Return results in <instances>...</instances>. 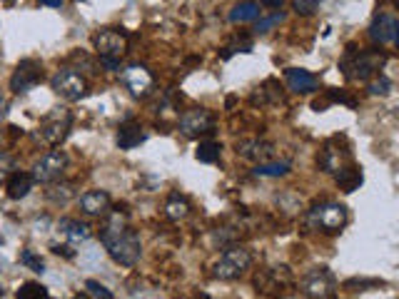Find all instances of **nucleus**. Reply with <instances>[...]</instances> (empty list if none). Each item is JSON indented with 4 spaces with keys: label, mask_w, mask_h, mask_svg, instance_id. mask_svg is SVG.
I'll use <instances>...</instances> for the list:
<instances>
[{
    "label": "nucleus",
    "mask_w": 399,
    "mask_h": 299,
    "mask_svg": "<svg viewBox=\"0 0 399 299\" xmlns=\"http://www.w3.org/2000/svg\"><path fill=\"white\" fill-rule=\"evenodd\" d=\"M100 242L108 250V255L123 267H133L142 255L140 235L133 227H128L120 214H113L105 222V227L100 230Z\"/></svg>",
    "instance_id": "obj_1"
},
{
    "label": "nucleus",
    "mask_w": 399,
    "mask_h": 299,
    "mask_svg": "<svg viewBox=\"0 0 399 299\" xmlns=\"http://www.w3.org/2000/svg\"><path fill=\"white\" fill-rule=\"evenodd\" d=\"M389 55L382 48H364L360 53H355V48H347V55L342 58L340 70L345 73L347 80H369L374 75H379V70L387 65Z\"/></svg>",
    "instance_id": "obj_2"
},
{
    "label": "nucleus",
    "mask_w": 399,
    "mask_h": 299,
    "mask_svg": "<svg viewBox=\"0 0 399 299\" xmlns=\"http://www.w3.org/2000/svg\"><path fill=\"white\" fill-rule=\"evenodd\" d=\"M347 219H350L347 207L342 202H332V200L314 205V207L307 212L309 230L327 232V235H332V232H340L342 227L347 224Z\"/></svg>",
    "instance_id": "obj_3"
},
{
    "label": "nucleus",
    "mask_w": 399,
    "mask_h": 299,
    "mask_svg": "<svg viewBox=\"0 0 399 299\" xmlns=\"http://www.w3.org/2000/svg\"><path fill=\"white\" fill-rule=\"evenodd\" d=\"M250 267H252V252L243 245H232L227 247L220 255V260L215 262V277L232 282V279L243 277L245 269Z\"/></svg>",
    "instance_id": "obj_4"
},
{
    "label": "nucleus",
    "mask_w": 399,
    "mask_h": 299,
    "mask_svg": "<svg viewBox=\"0 0 399 299\" xmlns=\"http://www.w3.org/2000/svg\"><path fill=\"white\" fill-rule=\"evenodd\" d=\"M300 289L309 299H335L337 294V279L327 267H312L302 274Z\"/></svg>",
    "instance_id": "obj_5"
},
{
    "label": "nucleus",
    "mask_w": 399,
    "mask_h": 299,
    "mask_svg": "<svg viewBox=\"0 0 399 299\" xmlns=\"http://www.w3.org/2000/svg\"><path fill=\"white\" fill-rule=\"evenodd\" d=\"M70 128H73V112L68 107H53L48 110L43 120H40V138L43 142L48 145H60L68 135H70Z\"/></svg>",
    "instance_id": "obj_6"
},
{
    "label": "nucleus",
    "mask_w": 399,
    "mask_h": 299,
    "mask_svg": "<svg viewBox=\"0 0 399 299\" xmlns=\"http://www.w3.org/2000/svg\"><path fill=\"white\" fill-rule=\"evenodd\" d=\"M50 87H53V92L58 97H63V100H68V102H75V100H80V97H85L87 80L78 73V70L60 68V70H55V75L50 78Z\"/></svg>",
    "instance_id": "obj_7"
},
{
    "label": "nucleus",
    "mask_w": 399,
    "mask_h": 299,
    "mask_svg": "<svg viewBox=\"0 0 399 299\" xmlns=\"http://www.w3.org/2000/svg\"><path fill=\"white\" fill-rule=\"evenodd\" d=\"M68 152L65 150H50L40 157L35 165H32V180L35 182H43V185H53L63 177V172L68 170Z\"/></svg>",
    "instance_id": "obj_8"
},
{
    "label": "nucleus",
    "mask_w": 399,
    "mask_h": 299,
    "mask_svg": "<svg viewBox=\"0 0 399 299\" xmlns=\"http://www.w3.org/2000/svg\"><path fill=\"white\" fill-rule=\"evenodd\" d=\"M342 138H345V135H335V138L327 140V142H324V147L319 150L317 165H319V170L327 172V175H335V172H340L342 167L352 165V150H350V145L340 147Z\"/></svg>",
    "instance_id": "obj_9"
},
{
    "label": "nucleus",
    "mask_w": 399,
    "mask_h": 299,
    "mask_svg": "<svg viewBox=\"0 0 399 299\" xmlns=\"http://www.w3.org/2000/svg\"><path fill=\"white\" fill-rule=\"evenodd\" d=\"M178 128L185 138L212 135L215 133V115H212V110H207V107H192V110H185L183 115H180Z\"/></svg>",
    "instance_id": "obj_10"
},
{
    "label": "nucleus",
    "mask_w": 399,
    "mask_h": 299,
    "mask_svg": "<svg viewBox=\"0 0 399 299\" xmlns=\"http://www.w3.org/2000/svg\"><path fill=\"white\" fill-rule=\"evenodd\" d=\"M120 80H123V85L130 90V95L137 97V100L147 97L152 92V87H155V78H152V73L140 63L128 65V68L120 73Z\"/></svg>",
    "instance_id": "obj_11"
},
{
    "label": "nucleus",
    "mask_w": 399,
    "mask_h": 299,
    "mask_svg": "<svg viewBox=\"0 0 399 299\" xmlns=\"http://www.w3.org/2000/svg\"><path fill=\"white\" fill-rule=\"evenodd\" d=\"M40 80H43V65H40V60L25 58V60H20V63H18L16 73H13L11 90L16 92V95H23V92L32 90V87L38 85Z\"/></svg>",
    "instance_id": "obj_12"
},
{
    "label": "nucleus",
    "mask_w": 399,
    "mask_h": 299,
    "mask_svg": "<svg viewBox=\"0 0 399 299\" xmlns=\"http://www.w3.org/2000/svg\"><path fill=\"white\" fill-rule=\"evenodd\" d=\"M92 45H95L97 55L100 58H113L120 60L125 53H128V35L123 30H100L95 37H92Z\"/></svg>",
    "instance_id": "obj_13"
},
{
    "label": "nucleus",
    "mask_w": 399,
    "mask_h": 299,
    "mask_svg": "<svg viewBox=\"0 0 399 299\" xmlns=\"http://www.w3.org/2000/svg\"><path fill=\"white\" fill-rule=\"evenodd\" d=\"M290 284V269L287 267H270V269H259L254 274V287L259 294H277L282 292V287Z\"/></svg>",
    "instance_id": "obj_14"
},
{
    "label": "nucleus",
    "mask_w": 399,
    "mask_h": 299,
    "mask_svg": "<svg viewBox=\"0 0 399 299\" xmlns=\"http://www.w3.org/2000/svg\"><path fill=\"white\" fill-rule=\"evenodd\" d=\"M369 37H372L374 43H382V45H394L399 40V23L392 13H379L377 18L372 20L369 25Z\"/></svg>",
    "instance_id": "obj_15"
},
{
    "label": "nucleus",
    "mask_w": 399,
    "mask_h": 299,
    "mask_svg": "<svg viewBox=\"0 0 399 299\" xmlns=\"http://www.w3.org/2000/svg\"><path fill=\"white\" fill-rule=\"evenodd\" d=\"M285 80H287V87H290L292 92H297V95H312V92L319 90L317 75H312L309 70H302V68H287Z\"/></svg>",
    "instance_id": "obj_16"
},
{
    "label": "nucleus",
    "mask_w": 399,
    "mask_h": 299,
    "mask_svg": "<svg viewBox=\"0 0 399 299\" xmlns=\"http://www.w3.org/2000/svg\"><path fill=\"white\" fill-rule=\"evenodd\" d=\"M238 155L245 157V160H252L257 165L267 162L272 155H275V145L267 142V140H259V138H252V140H240L238 142Z\"/></svg>",
    "instance_id": "obj_17"
},
{
    "label": "nucleus",
    "mask_w": 399,
    "mask_h": 299,
    "mask_svg": "<svg viewBox=\"0 0 399 299\" xmlns=\"http://www.w3.org/2000/svg\"><path fill=\"white\" fill-rule=\"evenodd\" d=\"M113 200L105 190H87L85 195H80V212H85L87 217H108Z\"/></svg>",
    "instance_id": "obj_18"
},
{
    "label": "nucleus",
    "mask_w": 399,
    "mask_h": 299,
    "mask_svg": "<svg viewBox=\"0 0 399 299\" xmlns=\"http://www.w3.org/2000/svg\"><path fill=\"white\" fill-rule=\"evenodd\" d=\"M58 230L63 232V237L73 245H80V242H87L92 235L90 224L80 222V219H73V217H63L58 222Z\"/></svg>",
    "instance_id": "obj_19"
},
{
    "label": "nucleus",
    "mask_w": 399,
    "mask_h": 299,
    "mask_svg": "<svg viewBox=\"0 0 399 299\" xmlns=\"http://www.w3.org/2000/svg\"><path fill=\"white\" fill-rule=\"evenodd\" d=\"M142 140H145V133H142L140 123H135V120H125V123L120 125V130H118V147L120 150L137 147Z\"/></svg>",
    "instance_id": "obj_20"
},
{
    "label": "nucleus",
    "mask_w": 399,
    "mask_h": 299,
    "mask_svg": "<svg viewBox=\"0 0 399 299\" xmlns=\"http://www.w3.org/2000/svg\"><path fill=\"white\" fill-rule=\"evenodd\" d=\"M32 185H35V180H32L30 172H13V177L6 182V190H8V197L11 200H23L27 197V193L32 190Z\"/></svg>",
    "instance_id": "obj_21"
},
{
    "label": "nucleus",
    "mask_w": 399,
    "mask_h": 299,
    "mask_svg": "<svg viewBox=\"0 0 399 299\" xmlns=\"http://www.w3.org/2000/svg\"><path fill=\"white\" fill-rule=\"evenodd\" d=\"M362 167H357V165H347V167H342L340 172H335V182H337V187H340L342 193H355L357 187L362 185Z\"/></svg>",
    "instance_id": "obj_22"
},
{
    "label": "nucleus",
    "mask_w": 399,
    "mask_h": 299,
    "mask_svg": "<svg viewBox=\"0 0 399 299\" xmlns=\"http://www.w3.org/2000/svg\"><path fill=\"white\" fill-rule=\"evenodd\" d=\"M190 214V202L185 195L180 193H173L168 200H165V217L168 219H175V222H180V219H185Z\"/></svg>",
    "instance_id": "obj_23"
},
{
    "label": "nucleus",
    "mask_w": 399,
    "mask_h": 299,
    "mask_svg": "<svg viewBox=\"0 0 399 299\" xmlns=\"http://www.w3.org/2000/svg\"><path fill=\"white\" fill-rule=\"evenodd\" d=\"M75 185L73 182H53V185L45 190V197L53 205H68L73 197H75Z\"/></svg>",
    "instance_id": "obj_24"
},
{
    "label": "nucleus",
    "mask_w": 399,
    "mask_h": 299,
    "mask_svg": "<svg viewBox=\"0 0 399 299\" xmlns=\"http://www.w3.org/2000/svg\"><path fill=\"white\" fill-rule=\"evenodd\" d=\"M259 11L262 6L259 3H238V6H232L230 11V20L232 23H250V20H257Z\"/></svg>",
    "instance_id": "obj_25"
},
{
    "label": "nucleus",
    "mask_w": 399,
    "mask_h": 299,
    "mask_svg": "<svg viewBox=\"0 0 399 299\" xmlns=\"http://www.w3.org/2000/svg\"><path fill=\"white\" fill-rule=\"evenodd\" d=\"M220 152H222V145L215 142V140H205V142H200L197 150H195V157L200 162H205V165H212V162L220 160Z\"/></svg>",
    "instance_id": "obj_26"
},
{
    "label": "nucleus",
    "mask_w": 399,
    "mask_h": 299,
    "mask_svg": "<svg viewBox=\"0 0 399 299\" xmlns=\"http://www.w3.org/2000/svg\"><path fill=\"white\" fill-rule=\"evenodd\" d=\"M16 299H53L40 282H23L16 292Z\"/></svg>",
    "instance_id": "obj_27"
},
{
    "label": "nucleus",
    "mask_w": 399,
    "mask_h": 299,
    "mask_svg": "<svg viewBox=\"0 0 399 299\" xmlns=\"http://www.w3.org/2000/svg\"><path fill=\"white\" fill-rule=\"evenodd\" d=\"M257 95L252 97V102H264V97H270V102H282L285 100V95H282V87L277 85V80H267L264 85L257 87Z\"/></svg>",
    "instance_id": "obj_28"
},
{
    "label": "nucleus",
    "mask_w": 399,
    "mask_h": 299,
    "mask_svg": "<svg viewBox=\"0 0 399 299\" xmlns=\"http://www.w3.org/2000/svg\"><path fill=\"white\" fill-rule=\"evenodd\" d=\"M290 172V162H262L254 165V175L259 177H285Z\"/></svg>",
    "instance_id": "obj_29"
},
{
    "label": "nucleus",
    "mask_w": 399,
    "mask_h": 299,
    "mask_svg": "<svg viewBox=\"0 0 399 299\" xmlns=\"http://www.w3.org/2000/svg\"><path fill=\"white\" fill-rule=\"evenodd\" d=\"M16 172V155L8 150H0V185H6Z\"/></svg>",
    "instance_id": "obj_30"
},
{
    "label": "nucleus",
    "mask_w": 399,
    "mask_h": 299,
    "mask_svg": "<svg viewBox=\"0 0 399 299\" xmlns=\"http://www.w3.org/2000/svg\"><path fill=\"white\" fill-rule=\"evenodd\" d=\"M285 20V13H272V16L267 18H259L257 23H254V35H264V32H270L275 25H280V23Z\"/></svg>",
    "instance_id": "obj_31"
},
{
    "label": "nucleus",
    "mask_w": 399,
    "mask_h": 299,
    "mask_svg": "<svg viewBox=\"0 0 399 299\" xmlns=\"http://www.w3.org/2000/svg\"><path fill=\"white\" fill-rule=\"evenodd\" d=\"M18 260H20V264H25L27 269H32V272H38V274L45 272V262L32 250H20V257H18Z\"/></svg>",
    "instance_id": "obj_32"
},
{
    "label": "nucleus",
    "mask_w": 399,
    "mask_h": 299,
    "mask_svg": "<svg viewBox=\"0 0 399 299\" xmlns=\"http://www.w3.org/2000/svg\"><path fill=\"white\" fill-rule=\"evenodd\" d=\"M367 90H369V95H382L384 97V95H389V90H392V80H389L384 73H379V75H374V80L367 85Z\"/></svg>",
    "instance_id": "obj_33"
},
{
    "label": "nucleus",
    "mask_w": 399,
    "mask_h": 299,
    "mask_svg": "<svg viewBox=\"0 0 399 299\" xmlns=\"http://www.w3.org/2000/svg\"><path fill=\"white\" fill-rule=\"evenodd\" d=\"M85 287H87V292H90L95 299H113V292H110V289L105 287V284L97 282V279H87Z\"/></svg>",
    "instance_id": "obj_34"
},
{
    "label": "nucleus",
    "mask_w": 399,
    "mask_h": 299,
    "mask_svg": "<svg viewBox=\"0 0 399 299\" xmlns=\"http://www.w3.org/2000/svg\"><path fill=\"white\" fill-rule=\"evenodd\" d=\"M292 8H295L297 16H312L314 11H319V3L317 0H295Z\"/></svg>",
    "instance_id": "obj_35"
},
{
    "label": "nucleus",
    "mask_w": 399,
    "mask_h": 299,
    "mask_svg": "<svg viewBox=\"0 0 399 299\" xmlns=\"http://www.w3.org/2000/svg\"><path fill=\"white\" fill-rule=\"evenodd\" d=\"M100 65H103L108 73H120V60H113V58H100Z\"/></svg>",
    "instance_id": "obj_36"
},
{
    "label": "nucleus",
    "mask_w": 399,
    "mask_h": 299,
    "mask_svg": "<svg viewBox=\"0 0 399 299\" xmlns=\"http://www.w3.org/2000/svg\"><path fill=\"white\" fill-rule=\"evenodd\" d=\"M50 250H53L55 255H63V257H68V260H73V257H75V252H73L68 245H53V247H50Z\"/></svg>",
    "instance_id": "obj_37"
},
{
    "label": "nucleus",
    "mask_w": 399,
    "mask_h": 299,
    "mask_svg": "<svg viewBox=\"0 0 399 299\" xmlns=\"http://www.w3.org/2000/svg\"><path fill=\"white\" fill-rule=\"evenodd\" d=\"M8 105H11V102H8V97L3 95V92H0V120H3V118L8 115Z\"/></svg>",
    "instance_id": "obj_38"
},
{
    "label": "nucleus",
    "mask_w": 399,
    "mask_h": 299,
    "mask_svg": "<svg viewBox=\"0 0 399 299\" xmlns=\"http://www.w3.org/2000/svg\"><path fill=\"white\" fill-rule=\"evenodd\" d=\"M43 6H48V8H63V0H43Z\"/></svg>",
    "instance_id": "obj_39"
},
{
    "label": "nucleus",
    "mask_w": 399,
    "mask_h": 299,
    "mask_svg": "<svg viewBox=\"0 0 399 299\" xmlns=\"http://www.w3.org/2000/svg\"><path fill=\"white\" fill-rule=\"evenodd\" d=\"M262 6H267V8H282V0H267V3H262Z\"/></svg>",
    "instance_id": "obj_40"
},
{
    "label": "nucleus",
    "mask_w": 399,
    "mask_h": 299,
    "mask_svg": "<svg viewBox=\"0 0 399 299\" xmlns=\"http://www.w3.org/2000/svg\"><path fill=\"white\" fill-rule=\"evenodd\" d=\"M235 102H238V97H235V95H230V97H227V100H225L227 110H230V107H232V105H235Z\"/></svg>",
    "instance_id": "obj_41"
},
{
    "label": "nucleus",
    "mask_w": 399,
    "mask_h": 299,
    "mask_svg": "<svg viewBox=\"0 0 399 299\" xmlns=\"http://www.w3.org/2000/svg\"><path fill=\"white\" fill-rule=\"evenodd\" d=\"M75 299H87V297H85V294H78V297H75Z\"/></svg>",
    "instance_id": "obj_42"
},
{
    "label": "nucleus",
    "mask_w": 399,
    "mask_h": 299,
    "mask_svg": "<svg viewBox=\"0 0 399 299\" xmlns=\"http://www.w3.org/2000/svg\"><path fill=\"white\" fill-rule=\"evenodd\" d=\"M285 299H300V297H285Z\"/></svg>",
    "instance_id": "obj_43"
}]
</instances>
